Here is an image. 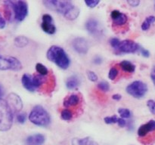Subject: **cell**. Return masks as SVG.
<instances>
[{
    "label": "cell",
    "mask_w": 155,
    "mask_h": 145,
    "mask_svg": "<svg viewBox=\"0 0 155 145\" xmlns=\"http://www.w3.org/2000/svg\"><path fill=\"white\" fill-rule=\"evenodd\" d=\"M47 58L51 62H54L58 67L66 69L70 66V59L64 50L57 45L50 47L47 51Z\"/></svg>",
    "instance_id": "6da1fadb"
},
{
    "label": "cell",
    "mask_w": 155,
    "mask_h": 145,
    "mask_svg": "<svg viewBox=\"0 0 155 145\" xmlns=\"http://www.w3.org/2000/svg\"><path fill=\"white\" fill-rule=\"evenodd\" d=\"M29 119L32 123L39 126H48L51 122V118L48 112L42 106L36 105L29 115Z\"/></svg>",
    "instance_id": "7a4b0ae2"
},
{
    "label": "cell",
    "mask_w": 155,
    "mask_h": 145,
    "mask_svg": "<svg viewBox=\"0 0 155 145\" xmlns=\"http://www.w3.org/2000/svg\"><path fill=\"white\" fill-rule=\"evenodd\" d=\"M13 123V113L5 100L0 98V131H7Z\"/></svg>",
    "instance_id": "3957f363"
},
{
    "label": "cell",
    "mask_w": 155,
    "mask_h": 145,
    "mask_svg": "<svg viewBox=\"0 0 155 145\" xmlns=\"http://www.w3.org/2000/svg\"><path fill=\"white\" fill-rule=\"evenodd\" d=\"M46 80L47 78L40 75L31 76L29 74H24L21 79V82L27 91L33 92L45 84Z\"/></svg>",
    "instance_id": "277c9868"
},
{
    "label": "cell",
    "mask_w": 155,
    "mask_h": 145,
    "mask_svg": "<svg viewBox=\"0 0 155 145\" xmlns=\"http://www.w3.org/2000/svg\"><path fill=\"white\" fill-rule=\"evenodd\" d=\"M5 4L11 8L15 14V19L18 21H23L28 14V5L24 1H6Z\"/></svg>",
    "instance_id": "5b68a950"
},
{
    "label": "cell",
    "mask_w": 155,
    "mask_h": 145,
    "mask_svg": "<svg viewBox=\"0 0 155 145\" xmlns=\"http://www.w3.org/2000/svg\"><path fill=\"white\" fill-rule=\"evenodd\" d=\"M47 8L56 11L64 15L71 9L74 7L73 3L70 1H62V0H45L42 2Z\"/></svg>",
    "instance_id": "8992f818"
},
{
    "label": "cell",
    "mask_w": 155,
    "mask_h": 145,
    "mask_svg": "<svg viewBox=\"0 0 155 145\" xmlns=\"http://www.w3.org/2000/svg\"><path fill=\"white\" fill-rule=\"evenodd\" d=\"M22 69V64L19 60L11 56L0 54V70L19 71Z\"/></svg>",
    "instance_id": "52a82bcc"
},
{
    "label": "cell",
    "mask_w": 155,
    "mask_h": 145,
    "mask_svg": "<svg viewBox=\"0 0 155 145\" xmlns=\"http://www.w3.org/2000/svg\"><path fill=\"white\" fill-rule=\"evenodd\" d=\"M129 95L136 98H142L148 92V86L142 81H135L127 87Z\"/></svg>",
    "instance_id": "ba28073f"
},
{
    "label": "cell",
    "mask_w": 155,
    "mask_h": 145,
    "mask_svg": "<svg viewBox=\"0 0 155 145\" xmlns=\"http://www.w3.org/2000/svg\"><path fill=\"white\" fill-rule=\"evenodd\" d=\"M140 46L139 44L130 39H126L124 41H120L117 47L115 48V51L117 53H135L139 51Z\"/></svg>",
    "instance_id": "9c48e42d"
},
{
    "label": "cell",
    "mask_w": 155,
    "mask_h": 145,
    "mask_svg": "<svg viewBox=\"0 0 155 145\" xmlns=\"http://www.w3.org/2000/svg\"><path fill=\"white\" fill-rule=\"evenodd\" d=\"M8 105L9 106L10 109L12 110V113H18L21 111L23 108V102L21 98L19 95L15 93L9 94L7 98Z\"/></svg>",
    "instance_id": "30bf717a"
},
{
    "label": "cell",
    "mask_w": 155,
    "mask_h": 145,
    "mask_svg": "<svg viewBox=\"0 0 155 145\" xmlns=\"http://www.w3.org/2000/svg\"><path fill=\"white\" fill-rule=\"evenodd\" d=\"M41 27L45 33L52 35L56 32V27L53 23L52 17L50 14H45L42 16V22L41 24Z\"/></svg>",
    "instance_id": "8fae6325"
},
{
    "label": "cell",
    "mask_w": 155,
    "mask_h": 145,
    "mask_svg": "<svg viewBox=\"0 0 155 145\" xmlns=\"http://www.w3.org/2000/svg\"><path fill=\"white\" fill-rule=\"evenodd\" d=\"M110 18H111L113 25L115 27H123L125 25L128 21V18L125 14L122 13L120 11L114 10L110 13Z\"/></svg>",
    "instance_id": "7c38bea8"
},
{
    "label": "cell",
    "mask_w": 155,
    "mask_h": 145,
    "mask_svg": "<svg viewBox=\"0 0 155 145\" xmlns=\"http://www.w3.org/2000/svg\"><path fill=\"white\" fill-rule=\"evenodd\" d=\"M72 45L74 50L79 54H85L88 52V50H89V44L84 38L78 37L74 39Z\"/></svg>",
    "instance_id": "4fadbf2b"
},
{
    "label": "cell",
    "mask_w": 155,
    "mask_h": 145,
    "mask_svg": "<svg viewBox=\"0 0 155 145\" xmlns=\"http://www.w3.org/2000/svg\"><path fill=\"white\" fill-rule=\"evenodd\" d=\"M86 28L90 34L95 36H99L102 31L98 21L94 18H90L88 20L86 24Z\"/></svg>",
    "instance_id": "5bb4252c"
},
{
    "label": "cell",
    "mask_w": 155,
    "mask_h": 145,
    "mask_svg": "<svg viewBox=\"0 0 155 145\" xmlns=\"http://www.w3.org/2000/svg\"><path fill=\"white\" fill-rule=\"evenodd\" d=\"M155 131V120L151 119L147 123L142 125L139 127L138 130V135L140 138L148 135L150 132H154Z\"/></svg>",
    "instance_id": "9a60e30c"
},
{
    "label": "cell",
    "mask_w": 155,
    "mask_h": 145,
    "mask_svg": "<svg viewBox=\"0 0 155 145\" xmlns=\"http://www.w3.org/2000/svg\"><path fill=\"white\" fill-rule=\"evenodd\" d=\"M80 102H81L80 97L77 94H72L64 98L63 104L65 107H74L78 106Z\"/></svg>",
    "instance_id": "2e32d148"
},
{
    "label": "cell",
    "mask_w": 155,
    "mask_h": 145,
    "mask_svg": "<svg viewBox=\"0 0 155 145\" xmlns=\"http://www.w3.org/2000/svg\"><path fill=\"white\" fill-rule=\"evenodd\" d=\"M45 136L42 134H35L29 136L26 140V145H42L45 143Z\"/></svg>",
    "instance_id": "e0dca14e"
},
{
    "label": "cell",
    "mask_w": 155,
    "mask_h": 145,
    "mask_svg": "<svg viewBox=\"0 0 155 145\" xmlns=\"http://www.w3.org/2000/svg\"><path fill=\"white\" fill-rule=\"evenodd\" d=\"M71 143H72V145H98L97 142L89 137H83V138L75 137L73 139Z\"/></svg>",
    "instance_id": "ac0fdd59"
},
{
    "label": "cell",
    "mask_w": 155,
    "mask_h": 145,
    "mask_svg": "<svg viewBox=\"0 0 155 145\" xmlns=\"http://www.w3.org/2000/svg\"><path fill=\"white\" fill-rule=\"evenodd\" d=\"M119 65L124 72L133 73L136 70V66L132 62L129 61V60H123L122 62L120 63Z\"/></svg>",
    "instance_id": "d6986e66"
},
{
    "label": "cell",
    "mask_w": 155,
    "mask_h": 145,
    "mask_svg": "<svg viewBox=\"0 0 155 145\" xmlns=\"http://www.w3.org/2000/svg\"><path fill=\"white\" fill-rule=\"evenodd\" d=\"M79 85H80V79L76 76H73L67 79L66 86L68 89H74Z\"/></svg>",
    "instance_id": "ffe728a7"
},
{
    "label": "cell",
    "mask_w": 155,
    "mask_h": 145,
    "mask_svg": "<svg viewBox=\"0 0 155 145\" xmlns=\"http://www.w3.org/2000/svg\"><path fill=\"white\" fill-rule=\"evenodd\" d=\"M79 14H80V9L74 6L72 9H71V10H70L66 14L64 15V18H66V19L69 20V21H74L76 18H78Z\"/></svg>",
    "instance_id": "44dd1931"
},
{
    "label": "cell",
    "mask_w": 155,
    "mask_h": 145,
    "mask_svg": "<svg viewBox=\"0 0 155 145\" xmlns=\"http://www.w3.org/2000/svg\"><path fill=\"white\" fill-rule=\"evenodd\" d=\"M29 40L24 36H19L15 39V45L18 48H24L28 44Z\"/></svg>",
    "instance_id": "7402d4cb"
},
{
    "label": "cell",
    "mask_w": 155,
    "mask_h": 145,
    "mask_svg": "<svg viewBox=\"0 0 155 145\" xmlns=\"http://www.w3.org/2000/svg\"><path fill=\"white\" fill-rule=\"evenodd\" d=\"M155 22V17L154 16H149L146 18V19L144 21V22L142 24V30L144 31H146L150 28L151 25Z\"/></svg>",
    "instance_id": "603a6c76"
},
{
    "label": "cell",
    "mask_w": 155,
    "mask_h": 145,
    "mask_svg": "<svg viewBox=\"0 0 155 145\" xmlns=\"http://www.w3.org/2000/svg\"><path fill=\"white\" fill-rule=\"evenodd\" d=\"M36 69L37 71V72H39V74L42 76H48V74L49 73L48 72V69H47L46 66H44L43 64L40 63H36Z\"/></svg>",
    "instance_id": "cb8c5ba5"
},
{
    "label": "cell",
    "mask_w": 155,
    "mask_h": 145,
    "mask_svg": "<svg viewBox=\"0 0 155 145\" xmlns=\"http://www.w3.org/2000/svg\"><path fill=\"white\" fill-rule=\"evenodd\" d=\"M73 112L71 110L68 109H64L61 113V117L63 120L65 121H70L73 119Z\"/></svg>",
    "instance_id": "d4e9b609"
},
{
    "label": "cell",
    "mask_w": 155,
    "mask_h": 145,
    "mask_svg": "<svg viewBox=\"0 0 155 145\" xmlns=\"http://www.w3.org/2000/svg\"><path fill=\"white\" fill-rule=\"evenodd\" d=\"M118 113L120 115L121 118L124 119H127V118H130L131 116V112L128 110V109H125V108H120L118 110Z\"/></svg>",
    "instance_id": "484cf974"
},
{
    "label": "cell",
    "mask_w": 155,
    "mask_h": 145,
    "mask_svg": "<svg viewBox=\"0 0 155 145\" xmlns=\"http://www.w3.org/2000/svg\"><path fill=\"white\" fill-rule=\"evenodd\" d=\"M118 73H119V71H118L117 68L116 66H113V67L110 68V71H109L108 77L110 80H114L117 78Z\"/></svg>",
    "instance_id": "4316f807"
},
{
    "label": "cell",
    "mask_w": 155,
    "mask_h": 145,
    "mask_svg": "<svg viewBox=\"0 0 155 145\" xmlns=\"http://www.w3.org/2000/svg\"><path fill=\"white\" fill-rule=\"evenodd\" d=\"M98 88L100 91H101V92H108L109 89H110V85H109L108 83L106 82H99L98 84Z\"/></svg>",
    "instance_id": "83f0119b"
},
{
    "label": "cell",
    "mask_w": 155,
    "mask_h": 145,
    "mask_svg": "<svg viewBox=\"0 0 155 145\" xmlns=\"http://www.w3.org/2000/svg\"><path fill=\"white\" fill-rule=\"evenodd\" d=\"M104 122L106 124H113V123H117L118 120V118L117 116H107L104 119Z\"/></svg>",
    "instance_id": "f1b7e54d"
},
{
    "label": "cell",
    "mask_w": 155,
    "mask_h": 145,
    "mask_svg": "<svg viewBox=\"0 0 155 145\" xmlns=\"http://www.w3.org/2000/svg\"><path fill=\"white\" fill-rule=\"evenodd\" d=\"M147 106L149 108L151 113L155 115V101L153 100H148V102H147Z\"/></svg>",
    "instance_id": "f546056e"
},
{
    "label": "cell",
    "mask_w": 155,
    "mask_h": 145,
    "mask_svg": "<svg viewBox=\"0 0 155 145\" xmlns=\"http://www.w3.org/2000/svg\"><path fill=\"white\" fill-rule=\"evenodd\" d=\"M100 2L98 0H86L85 3L86 4V5L89 8H95V6L98 5V4Z\"/></svg>",
    "instance_id": "4dcf8cb0"
},
{
    "label": "cell",
    "mask_w": 155,
    "mask_h": 145,
    "mask_svg": "<svg viewBox=\"0 0 155 145\" xmlns=\"http://www.w3.org/2000/svg\"><path fill=\"white\" fill-rule=\"evenodd\" d=\"M87 76L88 79L92 82H96L97 80H98V76H97L93 71H88Z\"/></svg>",
    "instance_id": "1f68e13d"
},
{
    "label": "cell",
    "mask_w": 155,
    "mask_h": 145,
    "mask_svg": "<svg viewBox=\"0 0 155 145\" xmlns=\"http://www.w3.org/2000/svg\"><path fill=\"white\" fill-rule=\"evenodd\" d=\"M26 119H27V116H26L25 113H19L17 116V120L21 124L24 123L26 121Z\"/></svg>",
    "instance_id": "d6a6232c"
},
{
    "label": "cell",
    "mask_w": 155,
    "mask_h": 145,
    "mask_svg": "<svg viewBox=\"0 0 155 145\" xmlns=\"http://www.w3.org/2000/svg\"><path fill=\"white\" fill-rule=\"evenodd\" d=\"M119 42H120V39H117V38H112V39H110V44L114 49H115V48L117 47Z\"/></svg>",
    "instance_id": "836d02e7"
},
{
    "label": "cell",
    "mask_w": 155,
    "mask_h": 145,
    "mask_svg": "<svg viewBox=\"0 0 155 145\" xmlns=\"http://www.w3.org/2000/svg\"><path fill=\"white\" fill-rule=\"evenodd\" d=\"M139 50H140L141 51V54H142V56L145 57H150V52L148 50L145 49V48H139Z\"/></svg>",
    "instance_id": "e575fe53"
},
{
    "label": "cell",
    "mask_w": 155,
    "mask_h": 145,
    "mask_svg": "<svg viewBox=\"0 0 155 145\" xmlns=\"http://www.w3.org/2000/svg\"><path fill=\"white\" fill-rule=\"evenodd\" d=\"M127 3L130 6H132V7H136V6H138L139 5L140 1H139V0H128Z\"/></svg>",
    "instance_id": "d590c367"
},
{
    "label": "cell",
    "mask_w": 155,
    "mask_h": 145,
    "mask_svg": "<svg viewBox=\"0 0 155 145\" xmlns=\"http://www.w3.org/2000/svg\"><path fill=\"white\" fill-rule=\"evenodd\" d=\"M117 123L118 125H119L120 127H121V128H124V127L127 125V122H126L125 119H123V118H118V120Z\"/></svg>",
    "instance_id": "8d00e7d4"
},
{
    "label": "cell",
    "mask_w": 155,
    "mask_h": 145,
    "mask_svg": "<svg viewBox=\"0 0 155 145\" xmlns=\"http://www.w3.org/2000/svg\"><path fill=\"white\" fill-rule=\"evenodd\" d=\"M5 27V20L0 14V29H4Z\"/></svg>",
    "instance_id": "74e56055"
},
{
    "label": "cell",
    "mask_w": 155,
    "mask_h": 145,
    "mask_svg": "<svg viewBox=\"0 0 155 145\" xmlns=\"http://www.w3.org/2000/svg\"><path fill=\"white\" fill-rule=\"evenodd\" d=\"M151 80H152L153 83L155 85V65L154 66V67L152 68V70H151Z\"/></svg>",
    "instance_id": "f35d334b"
},
{
    "label": "cell",
    "mask_w": 155,
    "mask_h": 145,
    "mask_svg": "<svg viewBox=\"0 0 155 145\" xmlns=\"http://www.w3.org/2000/svg\"><path fill=\"white\" fill-rule=\"evenodd\" d=\"M101 62H102V59L100 57H96L94 59V63H95V64H101Z\"/></svg>",
    "instance_id": "ab89813d"
},
{
    "label": "cell",
    "mask_w": 155,
    "mask_h": 145,
    "mask_svg": "<svg viewBox=\"0 0 155 145\" xmlns=\"http://www.w3.org/2000/svg\"><path fill=\"white\" fill-rule=\"evenodd\" d=\"M112 98H113L114 100H116V101H119V100L121 99V95L116 94V95H114L113 96H112Z\"/></svg>",
    "instance_id": "60d3db41"
},
{
    "label": "cell",
    "mask_w": 155,
    "mask_h": 145,
    "mask_svg": "<svg viewBox=\"0 0 155 145\" xmlns=\"http://www.w3.org/2000/svg\"><path fill=\"white\" fill-rule=\"evenodd\" d=\"M3 95H4V89H3L2 86L0 85V98H2Z\"/></svg>",
    "instance_id": "b9f144b4"
},
{
    "label": "cell",
    "mask_w": 155,
    "mask_h": 145,
    "mask_svg": "<svg viewBox=\"0 0 155 145\" xmlns=\"http://www.w3.org/2000/svg\"><path fill=\"white\" fill-rule=\"evenodd\" d=\"M154 10H155V5H154Z\"/></svg>",
    "instance_id": "7bdbcfd3"
}]
</instances>
